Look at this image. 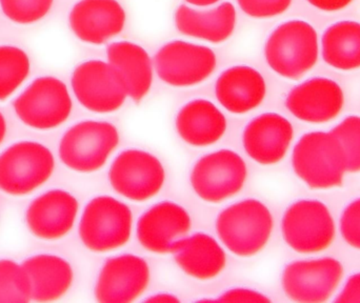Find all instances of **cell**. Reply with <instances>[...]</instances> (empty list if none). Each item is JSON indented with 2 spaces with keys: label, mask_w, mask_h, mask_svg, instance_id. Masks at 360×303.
Wrapping results in <instances>:
<instances>
[{
  "label": "cell",
  "mask_w": 360,
  "mask_h": 303,
  "mask_svg": "<svg viewBox=\"0 0 360 303\" xmlns=\"http://www.w3.org/2000/svg\"><path fill=\"white\" fill-rule=\"evenodd\" d=\"M222 245L239 257H252L264 249L274 228L270 209L262 201L245 199L226 207L216 219Z\"/></svg>",
  "instance_id": "cell-1"
},
{
  "label": "cell",
  "mask_w": 360,
  "mask_h": 303,
  "mask_svg": "<svg viewBox=\"0 0 360 303\" xmlns=\"http://www.w3.org/2000/svg\"><path fill=\"white\" fill-rule=\"evenodd\" d=\"M109 180L116 193L129 200L143 202L155 197L164 188L166 171L151 153L129 149L114 159Z\"/></svg>",
  "instance_id": "cell-11"
},
{
  "label": "cell",
  "mask_w": 360,
  "mask_h": 303,
  "mask_svg": "<svg viewBox=\"0 0 360 303\" xmlns=\"http://www.w3.org/2000/svg\"><path fill=\"white\" fill-rule=\"evenodd\" d=\"M72 89L82 107L94 113H112L126 103L128 93L116 70L103 60L80 63L71 79Z\"/></svg>",
  "instance_id": "cell-13"
},
{
  "label": "cell",
  "mask_w": 360,
  "mask_h": 303,
  "mask_svg": "<svg viewBox=\"0 0 360 303\" xmlns=\"http://www.w3.org/2000/svg\"><path fill=\"white\" fill-rule=\"evenodd\" d=\"M332 135L340 143L344 154L347 172H360V117L356 115L347 116L335 128Z\"/></svg>",
  "instance_id": "cell-29"
},
{
  "label": "cell",
  "mask_w": 360,
  "mask_h": 303,
  "mask_svg": "<svg viewBox=\"0 0 360 303\" xmlns=\"http://www.w3.org/2000/svg\"><path fill=\"white\" fill-rule=\"evenodd\" d=\"M269 67L287 79L297 80L314 67L319 59V36L304 20L279 25L264 44Z\"/></svg>",
  "instance_id": "cell-2"
},
{
  "label": "cell",
  "mask_w": 360,
  "mask_h": 303,
  "mask_svg": "<svg viewBox=\"0 0 360 303\" xmlns=\"http://www.w3.org/2000/svg\"><path fill=\"white\" fill-rule=\"evenodd\" d=\"M248 167L240 155L219 150L199 158L191 172L193 190L205 202L219 203L243 190Z\"/></svg>",
  "instance_id": "cell-8"
},
{
  "label": "cell",
  "mask_w": 360,
  "mask_h": 303,
  "mask_svg": "<svg viewBox=\"0 0 360 303\" xmlns=\"http://www.w3.org/2000/svg\"><path fill=\"white\" fill-rule=\"evenodd\" d=\"M126 20L124 6L117 0H79L69 16L74 35L96 46L122 33Z\"/></svg>",
  "instance_id": "cell-18"
},
{
  "label": "cell",
  "mask_w": 360,
  "mask_h": 303,
  "mask_svg": "<svg viewBox=\"0 0 360 303\" xmlns=\"http://www.w3.org/2000/svg\"><path fill=\"white\" fill-rule=\"evenodd\" d=\"M174 21L177 30L184 35L211 44H221L234 33L236 10L228 1L209 11H197L181 4L175 12Z\"/></svg>",
  "instance_id": "cell-24"
},
{
  "label": "cell",
  "mask_w": 360,
  "mask_h": 303,
  "mask_svg": "<svg viewBox=\"0 0 360 303\" xmlns=\"http://www.w3.org/2000/svg\"><path fill=\"white\" fill-rule=\"evenodd\" d=\"M335 302H360V272L352 275L345 283L342 292L334 299Z\"/></svg>",
  "instance_id": "cell-34"
},
{
  "label": "cell",
  "mask_w": 360,
  "mask_h": 303,
  "mask_svg": "<svg viewBox=\"0 0 360 303\" xmlns=\"http://www.w3.org/2000/svg\"><path fill=\"white\" fill-rule=\"evenodd\" d=\"M6 135V122L4 116L2 115L1 112H0V145H1L2 141H4V137Z\"/></svg>",
  "instance_id": "cell-38"
},
{
  "label": "cell",
  "mask_w": 360,
  "mask_h": 303,
  "mask_svg": "<svg viewBox=\"0 0 360 303\" xmlns=\"http://www.w3.org/2000/svg\"><path fill=\"white\" fill-rule=\"evenodd\" d=\"M151 272L139 256L122 254L109 258L99 272L95 297L103 303L133 302L149 287Z\"/></svg>",
  "instance_id": "cell-14"
},
{
  "label": "cell",
  "mask_w": 360,
  "mask_h": 303,
  "mask_svg": "<svg viewBox=\"0 0 360 303\" xmlns=\"http://www.w3.org/2000/svg\"><path fill=\"white\" fill-rule=\"evenodd\" d=\"M237 4L248 16L264 19L285 13L291 6L292 0H237Z\"/></svg>",
  "instance_id": "cell-32"
},
{
  "label": "cell",
  "mask_w": 360,
  "mask_h": 303,
  "mask_svg": "<svg viewBox=\"0 0 360 303\" xmlns=\"http://www.w3.org/2000/svg\"><path fill=\"white\" fill-rule=\"evenodd\" d=\"M120 143V133L107 122H79L70 128L59 143L63 165L79 173L98 171Z\"/></svg>",
  "instance_id": "cell-6"
},
{
  "label": "cell",
  "mask_w": 360,
  "mask_h": 303,
  "mask_svg": "<svg viewBox=\"0 0 360 303\" xmlns=\"http://www.w3.org/2000/svg\"><path fill=\"white\" fill-rule=\"evenodd\" d=\"M353 0H308L309 4L315 8L327 12H334L347 8Z\"/></svg>",
  "instance_id": "cell-35"
},
{
  "label": "cell",
  "mask_w": 360,
  "mask_h": 303,
  "mask_svg": "<svg viewBox=\"0 0 360 303\" xmlns=\"http://www.w3.org/2000/svg\"><path fill=\"white\" fill-rule=\"evenodd\" d=\"M130 207L111 196H98L86 205L79 224V237L86 249L105 253L124 247L131 238Z\"/></svg>",
  "instance_id": "cell-4"
},
{
  "label": "cell",
  "mask_w": 360,
  "mask_h": 303,
  "mask_svg": "<svg viewBox=\"0 0 360 303\" xmlns=\"http://www.w3.org/2000/svg\"><path fill=\"white\" fill-rule=\"evenodd\" d=\"M190 214L179 203L162 201L148 209L137 222V239L143 249L171 253L175 243L190 232Z\"/></svg>",
  "instance_id": "cell-16"
},
{
  "label": "cell",
  "mask_w": 360,
  "mask_h": 303,
  "mask_svg": "<svg viewBox=\"0 0 360 303\" xmlns=\"http://www.w3.org/2000/svg\"><path fill=\"white\" fill-rule=\"evenodd\" d=\"M188 4H192V6H213V4H217L220 0H186Z\"/></svg>",
  "instance_id": "cell-37"
},
{
  "label": "cell",
  "mask_w": 360,
  "mask_h": 303,
  "mask_svg": "<svg viewBox=\"0 0 360 303\" xmlns=\"http://www.w3.org/2000/svg\"><path fill=\"white\" fill-rule=\"evenodd\" d=\"M27 53L13 46H0V101H6L27 79L30 73Z\"/></svg>",
  "instance_id": "cell-27"
},
{
  "label": "cell",
  "mask_w": 360,
  "mask_h": 303,
  "mask_svg": "<svg viewBox=\"0 0 360 303\" xmlns=\"http://www.w3.org/2000/svg\"><path fill=\"white\" fill-rule=\"evenodd\" d=\"M340 228L342 239L360 251V197L345 207L340 216Z\"/></svg>",
  "instance_id": "cell-31"
},
{
  "label": "cell",
  "mask_w": 360,
  "mask_h": 303,
  "mask_svg": "<svg viewBox=\"0 0 360 303\" xmlns=\"http://www.w3.org/2000/svg\"><path fill=\"white\" fill-rule=\"evenodd\" d=\"M31 289L25 269L13 260L0 259V302H30Z\"/></svg>",
  "instance_id": "cell-28"
},
{
  "label": "cell",
  "mask_w": 360,
  "mask_h": 303,
  "mask_svg": "<svg viewBox=\"0 0 360 303\" xmlns=\"http://www.w3.org/2000/svg\"><path fill=\"white\" fill-rule=\"evenodd\" d=\"M175 127L180 138L193 147H207L226 134V116L207 99L186 103L177 113Z\"/></svg>",
  "instance_id": "cell-22"
},
{
  "label": "cell",
  "mask_w": 360,
  "mask_h": 303,
  "mask_svg": "<svg viewBox=\"0 0 360 303\" xmlns=\"http://www.w3.org/2000/svg\"><path fill=\"white\" fill-rule=\"evenodd\" d=\"M108 63L120 74L128 97L135 103L143 101L153 84V63L149 53L130 41H118L107 49Z\"/></svg>",
  "instance_id": "cell-23"
},
{
  "label": "cell",
  "mask_w": 360,
  "mask_h": 303,
  "mask_svg": "<svg viewBox=\"0 0 360 303\" xmlns=\"http://www.w3.org/2000/svg\"><path fill=\"white\" fill-rule=\"evenodd\" d=\"M171 253L182 272L197 281L216 278L226 268L224 250L214 237L205 233L180 239Z\"/></svg>",
  "instance_id": "cell-21"
},
{
  "label": "cell",
  "mask_w": 360,
  "mask_h": 303,
  "mask_svg": "<svg viewBox=\"0 0 360 303\" xmlns=\"http://www.w3.org/2000/svg\"><path fill=\"white\" fill-rule=\"evenodd\" d=\"M54 0H0L2 12L13 22L32 25L50 13Z\"/></svg>",
  "instance_id": "cell-30"
},
{
  "label": "cell",
  "mask_w": 360,
  "mask_h": 303,
  "mask_svg": "<svg viewBox=\"0 0 360 303\" xmlns=\"http://www.w3.org/2000/svg\"><path fill=\"white\" fill-rule=\"evenodd\" d=\"M294 173L309 188L330 190L344 182L347 173L344 154L331 133H307L300 137L292 153Z\"/></svg>",
  "instance_id": "cell-3"
},
{
  "label": "cell",
  "mask_w": 360,
  "mask_h": 303,
  "mask_svg": "<svg viewBox=\"0 0 360 303\" xmlns=\"http://www.w3.org/2000/svg\"><path fill=\"white\" fill-rule=\"evenodd\" d=\"M216 98L233 114H247L259 107L266 95L264 76L249 65H234L222 72L216 82Z\"/></svg>",
  "instance_id": "cell-20"
},
{
  "label": "cell",
  "mask_w": 360,
  "mask_h": 303,
  "mask_svg": "<svg viewBox=\"0 0 360 303\" xmlns=\"http://www.w3.org/2000/svg\"><path fill=\"white\" fill-rule=\"evenodd\" d=\"M345 105L342 86L326 77H314L294 86L285 98L290 113L309 124H327L335 120Z\"/></svg>",
  "instance_id": "cell-15"
},
{
  "label": "cell",
  "mask_w": 360,
  "mask_h": 303,
  "mask_svg": "<svg viewBox=\"0 0 360 303\" xmlns=\"http://www.w3.org/2000/svg\"><path fill=\"white\" fill-rule=\"evenodd\" d=\"M146 302H179V298L170 293H158L150 297L146 298Z\"/></svg>",
  "instance_id": "cell-36"
},
{
  "label": "cell",
  "mask_w": 360,
  "mask_h": 303,
  "mask_svg": "<svg viewBox=\"0 0 360 303\" xmlns=\"http://www.w3.org/2000/svg\"><path fill=\"white\" fill-rule=\"evenodd\" d=\"M344 274V266L336 258L296 260L283 269L281 285L293 302H326L340 287Z\"/></svg>",
  "instance_id": "cell-10"
},
{
  "label": "cell",
  "mask_w": 360,
  "mask_h": 303,
  "mask_svg": "<svg viewBox=\"0 0 360 303\" xmlns=\"http://www.w3.org/2000/svg\"><path fill=\"white\" fill-rule=\"evenodd\" d=\"M294 138L291 122L281 114H260L245 127L243 143L248 156L262 165L281 162Z\"/></svg>",
  "instance_id": "cell-17"
},
{
  "label": "cell",
  "mask_w": 360,
  "mask_h": 303,
  "mask_svg": "<svg viewBox=\"0 0 360 303\" xmlns=\"http://www.w3.org/2000/svg\"><path fill=\"white\" fill-rule=\"evenodd\" d=\"M323 58L327 65L340 71L360 67V23L338 21L323 32Z\"/></svg>",
  "instance_id": "cell-26"
},
{
  "label": "cell",
  "mask_w": 360,
  "mask_h": 303,
  "mask_svg": "<svg viewBox=\"0 0 360 303\" xmlns=\"http://www.w3.org/2000/svg\"><path fill=\"white\" fill-rule=\"evenodd\" d=\"M33 302H54L65 295L73 283L71 264L59 256L40 254L22 262Z\"/></svg>",
  "instance_id": "cell-25"
},
{
  "label": "cell",
  "mask_w": 360,
  "mask_h": 303,
  "mask_svg": "<svg viewBox=\"0 0 360 303\" xmlns=\"http://www.w3.org/2000/svg\"><path fill=\"white\" fill-rule=\"evenodd\" d=\"M283 240L300 254H316L331 247L336 226L329 207L317 199H302L289 205L281 220Z\"/></svg>",
  "instance_id": "cell-5"
},
{
  "label": "cell",
  "mask_w": 360,
  "mask_h": 303,
  "mask_svg": "<svg viewBox=\"0 0 360 303\" xmlns=\"http://www.w3.org/2000/svg\"><path fill=\"white\" fill-rule=\"evenodd\" d=\"M77 199L71 193L53 190L32 201L25 213L30 232L40 239L63 238L73 228L77 217Z\"/></svg>",
  "instance_id": "cell-19"
},
{
  "label": "cell",
  "mask_w": 360,
  "mask_h": 303,
  "mask_svg": "<svg viewBox=\"0 0 360 303\" xmlns=\"http://www.w3.org/2000/svg\"><path fill=\"white\" fill-rule=\"evenodd\" d=\"M72 108L67 86L53 76L34 80L14 103L19 120L37 130H50L65 124L71 115Z\"/></svg>",
  "instance_id": "cell-9"
},
{
  "label": "cell",
  "mask_w": 360,
  "mask_h": 303,
  "mask_svg": "<svg viewBox=\"0 0 360 303\" xmlns=\"http://www.w3.org/2000/svg\"><path fill=\"white\" fill-rule=\"evenodd\" d=\"M264 294L245 288H234L222 293L216 302H270Z\"/></svg>",
  "instance_id": "cell-33"
},
{
  "label": "cell",
  "mask_w": 360,
  "mask_h": 303,
  "mask_svg": "<svg viewBox=\"0 0 360 303\" xmlns=\"http://www.w3.org/2000/svg\"><path fill=\"white\" fill-rule=\"evenodd\" d=\"M52 152L39 143L21 141L0 154V190L23 196L46 183L53 172Z\"/></svg>",
  "instance_id": "cell-7"
},
{
  "label": "cell",
  "mask_w": 360,
  "mask_h": 303,
  "mask_svg": "<svg viewBox=\"0 0 360 303\" xmlns=\"http://www.w3.org/2000/svg\"><path fill=\"white\" fill-rule=\"evenodd\" d=\"M158 77L171 86L188 88L201 84L215 71L217 58L212 49L184 40L162 46L154 59Z\"/></svg>",
  "instance_id": "cell-12"
}]
</instances>
